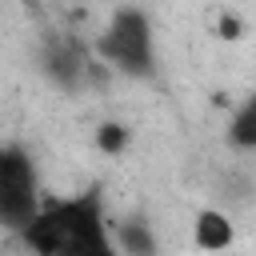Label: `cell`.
<instances>
[{
    "instance_id": "cell-7",
    "label": "cell",
    "mask_w": 256,
    "mask_h": 256,
    "mask_svg": "<svg viewBox=\"0 0 256 256\" xmlns=\"http://www.w3.org/2000/svg\"><path fill=\"white\" fill-rule=\"evenodd\" d=\"M224 136H228V144H232L236 152H256V92L244 96V100L232 108Z\"/></svg>"
},
{
    "instance_id": "cell-5",
    "label": "cell",
    "mask_w": 256,
    "mask_h": 256,
    "mask_svg": "<svg viewBox=\"0 0 256 256\" xmlns=\"http://www.w3.org/2000/svg\"><path fill=\"white\" fill-rule=\"evenodd\" d=\"M192 244H196V252H208V256L232 252V244H236L232 216L224 208H200L192 216Z\"/></svg>"
},
{
    "instance_id": "cell-6",
    "label": "cell",
    "mask_w": 256,
    "mask_h": 256,
    "mask_svg": "<svg viewBox=\"0 0 256 256\" xmlns=\"http://www.w3.org/2000/svg\"><path fill=\"white\" fill-rule=\"evenodd\" d=\"M112 232H116L120 256H156V252H160L156 232H152V224H148L144 216H124L120 224H112Z\"/></svg>"
},
{
    "instance_id": "cell-1",
    "label": "cell",
    "mask_w": 256,
    "mask_h": 256,
    "mask_svg": "<svg viewBox=\"0 0 256 256\" xmlns=\"http://www.w3.org/2000/svg\"><path fill=\"white\" fill-rule=\"evenodd\" d=\"M16 240L32 256H120L100 184L44 200Z\"/></svg>"
},
{
    "instance_id": "cell-3",
    "label": "cell",
    "mask_w": 256,
    "mask_h": 256,
    "mask_svg": "<svg viewBox=\"0 0 256 256\" xmlns=\"http://www.w3.org/2000/svg\"><path fill=\"white\" fill-rule=\"evenodd\" d=\"M44 204V184L24 144H0V232L20 236Z\"/></svg>"
},
{
    "instance_id": "cell-2",
    "label": "cell",
    "mask_w": 256,
    "mask_h": 256,
    "mask_svg": "<svg viewBox=\"0 0 256 256\" xmlns=\"http://www.w3.org/2000/svg\"><path fill=\"white\" fill-rule=\"evenodd\" d=\"M96 60L112 76L128 80H152L156 76V32L152 16L136 4H124L108 16V24L96 36Z\"/></svg>"
},
{
    "instance_id": "cell-9",
    "label": "cell",
    "mask_w": 256,
    "mask_h": 256,
    "mask_svg": "<svg viewBox=\"0 0 256 256\" xmlns=\"http://www.w3.org/2000/svg\"><path fill=\"white\" fill-rule=\"evenodd\" d=\"M216 36H224V40H240V36H244V24H240L232 12H224V16L216 20Z\"/></svg>"
},
{
    "instance_id": "cell-4",
    "label": "cell",
    "mask_w": 256,
    "mask_h": 256,
    "mask_svg": "<svg viewBox=\"0 0 256 256\" xmlns=\"http://www.w3.org/2000/svg\"><path fill=\"white\" fill-rule=\"evenodd\" d=\"M40 72L52 88H60L64 96H76V92H88L96 84H104L112 72L96 60V56H84L76 44L68 40H52L40 48Z\"/></svg>"
},
{
    "instance_id": "cell-8",
    "label": "cell",
    "mask_w": 256,
    "mask_h": 256,
    "mask_svg": "<svg viewBox=\"0 0 256 256\" xmlns=\"http://www.w3.org/2000/svg\"><path fill=\"white\" fill-rule=\"evenodd\" d=\"M128 144H132L128 124H120V120H104V124L96 128V148H100L104 156H120V152H128Z\"/></svg>"
}]
</instances>
